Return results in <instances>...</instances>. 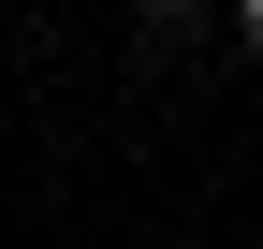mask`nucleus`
Returning a JSON list of instances; mask_svg holds the SVG:
<instances>
[{"label": "nucleus", "mask_w": 263, "mask_h": 249, "mask_svg": "<svg viewBox=\"0 0 263 249\" xmlns=\"http://www.w3.org/2000/svg\"><path fill=\"white\" fill-rule=\"evenodd\" d=\"M234 44H249V59H263V0H234Z\"/></svg>", "instance_id": "1"}, {"label": "nucleus", "mask_w": 263, "mask_h": 249, "mask_svg": "<svg viewBox=\"0 0 263 249\" xmlns=\"http://www.w3.org/2000/svg\"><path fill=\"white\" fill-rule=\"evenodd\" d=\"M146 15H205V0H146Z\"/></svg>", "instance_id": "2"}]
</instances>
